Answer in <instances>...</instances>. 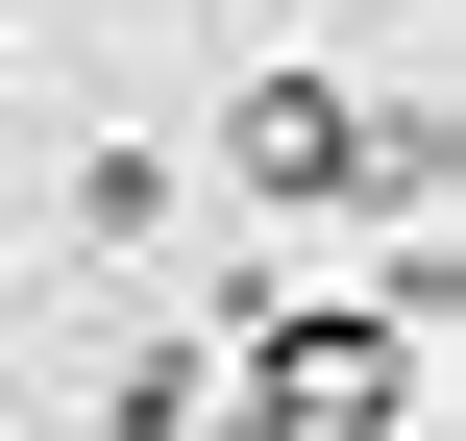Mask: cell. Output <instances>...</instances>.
I'll list each match as a JSON object with an SVG mask.
<instances>
[{
  "mask_svg": "<svg viewBox=\"0 0 466 441\" xmlns=\"http://www.w3.org/2000/svg\"><path fill=\"white\" fill-rule=\"evenodd\" d=\"M246 344H270L246 393H270L295 441H393L418 417V319H393V295H295V319H246Z\"/></svg>",
  "mask_w": 466,
  "mask_h": 441,
  "instance_id": "obj_1",
  "label": "cell"
},
{
  "mask_svg": "<svg viewBox=\"0 0 466 441\" xmlns=\"http://www.w3.org/2000/svg\"><path fill=\"white\" fill-rule=\"evenodd\" d=\"M197 393H221V344H123L98 368V441H197Z\"/></svg>",
  "mask_w": 466,
  "mask_h": 441,
  "instance_id": "obj_2",
  "label": "cell"
}]
</instances>
